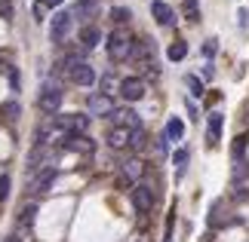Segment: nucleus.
I'll return each mask as SVG.
<instances>
[{"label": "nucleus", "mask_w": 249, "mask_h": 242, "mask_svg": "<svg viewBox=\"0 0 249 242\" xmlns=\"http://www.w3.org/2000/svg\"><path fill=\"white\" fill-rule=\"evenodd\" d=\"M132 49H136V40L126 28H114L108 34V59L111 62H126L132 59Z\"/></svg>", "instance_id": "1"}, {"label": "nucleus", "mask_w": 249, "mask_h": 242, "mask_svg": "<svg viewBox=\"0 0 249 242\" xmlns=\"http://www.w3.org/2000/svg\"><path fill=\"white\" fill-rule=\"evenodd\" d=\"M62 98H65V92H62V86L50 80V83H43L40 86V95H37V108H40L43 113H55L62 108Z\"/></svg>", "instance_id": "2"}, {"label": "nucleus", "mask_w": 249, "mask_h": 242, "mask_svg": "<svg viewBox=\"0 0 249 242\" xmlns=\"http://www.w3.org/2000/svg\"><path fill=\"white\" fill-rule=\"evenodd\" d=\"M53 123L62 135H86L89 129V117L83 113H62V117H53Z\"/></svg>", "instance_id": "3"}, {"label": "nucleus", "mask_w": 249, "mask_h": 242, "mask_svg": "<svg viewBox=\"0 0 249 242\" xmlns=\"http://www.w3.org/2000/svg\"><path fill=\"white\" fill-rule=\"evenodd\" d=\"M55 178H59V172H55V166L53 169H40V172H34L31 175V181H28V193H50L53 190V184H55Z\"/></svg>", "instance_id": "4"}, {"label": "nucleus", "mask_w": 249, "mask_h": 242, "mask_svg": "<svg viewBox=\"0 0 249 242\" xmlns=\"http://www.w3.org/2000/svg\"><path fill=\"white\" fill-rule=\"evenodd\" d=\"M86 111H89V117H111L117 108H114V98H111V95L92 92L89 98H86Z\"/></svg>", "instance_id": "5"}, {"label": "nucleus", "mask_w": 249, "mask_h": 242, "mask_svg": "<svg viewBox=\"0 0 249 242\" xmlns=\"http://www.w3.org/2000/svg\"><path fill=\"white\" fill-rule=\"evenodd\" d=\"M117 92H120L123 101H142L145 98V80L142 77H123Z\"/></svg>", "instance_id": "6"}, {"label": "nucleus", "mask_w": 249, "mask_h": 242, "mask_svg": "<svg viewBox=\"0 0 249 242\" xmlns=\"http://www.w3.org/2000/svg\"><path fill=\"white\" fill-rule=\"evenodd\" d=\"M71 28H74L71 13H55V16H53V25H50L53 43H65V40H68V34H71Z\"/></svg>", "instance_id": "7"}, {"label": "nucleus", "mask_w": 249, "mask_h": 242, "mask_svg": "<svg viewBox=\"0 0 249 242\" xmlns=\"http://www.w3.org/2000/svg\"><path fill=\"white\" fill-rule=\"evenodd\" d=\"M142 175H145V162H142L139 157H129L120 166V181L123 184H132V187H136V184L142 181Z\"/></svg>", "instance_id": "8"}, {"label": "nucleus", "mask_w": 249, "mask_h": 242, "mask_svg": "<svg viewBox=\"0 0 249 242\" xmlns=\"http://www.w3.org/2000/svg\"><path fill=\"white\" fill-rule=\"evenodd\" d=\"M132 206H136L142 215H148V211L154 209V190H151L148 184H136V187H132Z\"/></svg>", "instance_id": "9"}, {"label": "nucleus", "mask_w": 249, "mask_h": 242, "mask_svg": "<svg viewBox=\"0 0 249 242\" xmlns=\"http://www.w3.org/2000/svg\"><path fill=\"white\" fill-rule=\"evenodd\" d=\"M62 150H74V153H92L95 141L86 135H62Z\"/></svg>", "instance_id": "10"}, {"label": "nucleus", "mask_w": 249, "mask_h": 242, "mask_svg": "<svg viewBox=\"0 0 249 242\" xmlns=\"http://www.w3.org/2000/svg\"><path fill=\"white\" fill-rule=\"evenodd\" d=\"M68 13H71L74 22H89V18L99 13V0H77V3L68 9Z\"/></svg>", "instance_id": "11"}, {"label": "nucleus", "mask_w": 249, "mask_h": 242, "mask_svg": "<svg viewBox=\"0 0 249 242\" xmlns=\"http://www.w3.org/2000/svg\"><path fill=\"white\" fill-rule=\"evenodd\" d=\"M68 80H71V83H77V86H92V83H95V71H92V65H86V62L74 65V67H71V74H68Z\"/></svg>", "instance_id": "12"}, {"label": "nucleus", "mask_w": 249, "mask_h": 242, "mask_svg": "<svg viewBox=\"0 0 249 242\" xmlns=\"http://www.w3.org/2000/svg\"><path fill=\"white\" fill-rule=\"evenodd\" d=\"M151 13H154L157 25H163V28L176 25V9H172L169 3H163V0H154V3H151Z\"/></svg>", "instance_id": "13"}, {"label": "nucleus", "mask_w": 249, "mask_h": 242, "mask_svg": "<svg viewBox=\"0 0 249 242\" xmlns=\"http://www.w3.org/2000/svg\"><path fill=\"white\" fill-rule=\"evenodd\" d=\"M114 117V126H123V129H142V123H139V113L136 111H129V108H120V111H114L111 113Z\"/></svg>", "instance_id": "14"}, {"label": "nucleus", "mask_w": 249, "mask_h": 242, "mask_svg": "<svg viewBox=\"0 0 249 242\" xmlns=\"http://www.w3.org/2000/svg\"><path fill=\"white\" fill-rule=\"evenodd\" d=\"M129 129H123V126H114V129L108 132V147L111 150H123V147H129Z\"/></svg>", "instance_id": "15"}, {"label": "nucleus", "mask_w": 249, "mask_h": 242, "mask_svg": "<svg viewBox=\"0 0 249 242\" xmlns=\"http://www.w3.org/2000/svg\"><path fill=\"white\" fill-rule=\"evenodd\" d=\"M99 40H102V31L95 25H86L83 31H80V46H83V49H95Z\"/></svg>", "instance_id": "16"}, {"label": "nucleus", "mask_w": 249, "mask_h": 242, "mask_svg": "<svg viewBox=\"0 0 249 242\" xmlns=\"http://www.w3.org/2000/svg\"><path fill=\"white\" fill-rule=\"evenodd\" d=\"M218 135H222V113L213 111V113H209V132H206L209 147H215V144H218Z\"/></svg>", "instance_id": "17"}, {"label": "nucleus", "mask_w": 249, "mask_h": 242, "mask_svg": "<svg viewBox=\"0 0 249 242\" xmlns=\"http://www.w3.org/2000/svg\"><path fill=\"white\" fill-rule=\"evenodd\" d=\"M34 215H37V202H28V206L22 209V215H18V227L31 230L34 227Z\"/></svg>", "instance_id": "18"}, {"label": "nucleus", "mask_w": 249, "mask_h": 242, "mask_svg": "<svg viewBox=\"0 0 249 242\" xmlns=\"http://www.w3.org/2000/svg\"><path fill=\"white\" fill-rule=\"evenodd\" d=\"M185 55H188V43H185V40L169 43V49H166V59H169V62H181Z\"/></svg>", "instance_id": "19"}, {"label": "nucleus", "mask_w": 249, "mask_h": 242, "mask_svg": "<svg viewBox=\"0 0 249 242\" xmlns=\"http://www.w3.org/2000/svg\"><path fill=\"white\" fill-rule=\"evenodd\" d=\"M181 135H185V123H181L178 117H172V120L166 123V138H169V141H181Z\"/></svg>", "instance_id": "20"}, {"label": "nucleus", "mask_w": 249, "mask_h": 242, "mask_svg": "<svg viewBox=\"0 0 249 242\" xmlns=\"http://www.w3.org/2000/svg\"><path fill=\"white\" fill-rule=\"evenodd\" d=\"M129 18H132V13H129L126 6H114V9H111V22L117 25V28H123V25L129 22Z\"/></svg>", "instance_id": "21"}, {"label": "nucleus", "mask_w": 249, "mask_h": 242, "mask_svg": "<svg viewBox=\"0 0 249 242\" xmlns=\"http://www.w3.org/2000/svg\"><path fill=\"white\" fill-rule=\"evenodd\" d=\"M181 13H185V18H188V22H200V6H197V0H185Z\"/></svg>", "instance_id": "22"}, {"label": "nucleus", "mask_w": 249, "mask_h": 242, "mask_svg": "<svg viewBox=\"0 0 249 242\" xmlns=\"http://www.w3.org/2000/svg\"><path fill=\"white\" fill-rule=\"evenodd\" d=\"M145 129H132V135H129V147L132 150H142V147H145Z\"/></svg>", "instance_id": "23"}, {"label": "nucleus", "mask_w": 249, "mask_h": 242, "mask_svg": "<svg viewBox=\"0 0 249 242\" xmlns=\"http://www.w3.org/2000/svg\"><path fill=\"white\" fill-rule=\"evenodd\" d=\"M0 113H3L6 120H18V113H22V108H18V101H6L3 108H0Z\"/></svg>", "instance_id": "24"}, {"label": "nucleus", "mask_w": 249, "mask_h": 242, "mask_svg": "<svg viewBox=\"0 0 249 242\" xmlns=\"http://www.w3.org/2000/svg\"><path fill=\"white\" fill-rule=\"evenodd\" d=\"M172 162H176V175H181V172H185V166H188V150L178 147L176 157H172Z\"/></svg>", "instance_id": "25"}, {"label": "nucleus", "mask_w": 249, "mask_h": 242, "mask_svg": "<svg viewBox=\"0 0 249 242\" xmlns=\"http://www.w3.org/2000/svg\"><path fill=\"white\" fill-rule=\"evenodd\" d=\"M114 86L120 89V83L114 80V74H105V77H102V92H105V95H111V92H114Z\"/></svg>", "instance_id": "26"}, {"label": "nucleus", "mask_w": 249, "mask_h": 242, "mask_svg": "<svg viewBox=\"0 0 249 242\" xmlns=\"http://www.w3.org/2000/svg\"><path fill=\"white\" fill-rule=\"evenodd\" d=\"M243 153H246V138L240 135V138L234 141V162H243Z\"/></svg>", "instance_id": "27"}, {"label": "nucleus", "mask_w": 249, "mask_h": 242, "mask_svg": "<svg viewBox=\"0 0 249 242\" xmlns=\"http://www.w3.org/2000/svg\"><path fill=\"white\" fill-rule=\"evenodd\" d=\"M9 71H13V55L6 49H0V74H9Z\"/></svg>", "instance_id": "28"}, {"label": "nucleus", "mask_w": 249, "mask_h": 242, "mask_svg": "<svg viewBox=\"0 0 249 242\" xmlns=\"http://www.w3.org/2000/svg\"><path fill=\"white\" fill-rule=\"evenodd\" d=\"M185 83H188V89H191V95H203V83H200L197 77H185Z\"/></svg>", "instance_id": "29"}, {"label": "nucleus", "mask_w": 249, "mask_h": 242, "mask_svg": "<svg viewBox=\"0 0 249 242\" xmlns=\"http://www.w3.org/2000/svg\"><path fill=\"white\" fill-rule=\"evenodd\" d=\"M9 193V175H0V199H6Z\"/></svg>", "instance_id": "30"}, {"label": "nucleus", "mask_w": 249, "mask_h": 242, "mask_svg": "<svg viewBox=\"0 0 249 242\" xmlns=\"http://www.w3.org/2000/svg\"><path fill=\"white\" fill-rule=\"evenodd\" d=\"M43 16H46V6L40 3V0H37V3H34V18H37V22H40Z\"/></svg>", "instance_id": "31"}, {"label": "nucleus", "mask_w": 249, "mask_h": 242, "mask_svg": "<svg viewBox=\"0 0 249 242\" xmlns=\"http://www.w3.org/2000/svg\"><path fill=\"white\" fill-rule=\"evenodd\" d=\"M215 43H218V40H206V46H203V52H206V55H215V49H218Z\"/></svg>", "instance_id": "32"}, {"label": "nucleus", "mask_w": 249, "mask_h": 242, "mask_svg": "<svg viewBox=\"0 0 249 242\" xmlns=\"http://www.w3.org/2000/svg\"><path fill=\"white\" fill-rule=\"evenodd\" d=\"M240 28H243V31L249 28V13H246V9H240Z\"/></svg>", "instance_id": "33"}, {"label": "nucleus", "mask_w": 249, "mask_h": 242, "mask_svg": "<svg viewBox=\"0 0 249 242\" xmlns=\"http://www.w3.org/2000/svg\"><path fill=\"white\" fill-rule=\"evenodd\" d=\"M0 16L9 18V0H0Z\"/></svg>", "instance_id": "34"}, {"label": "nucleus", "mask_w": 249, "mask_h": 242, "mask_svg": "<svg viewBox=\"0 0 249 242\" xmlns=\"http://www.w3.org/2000/svg\"><path fill=\"white\" fill-rule=\"evenodd\" d=\"M40 3H43L46 9H50V6H62V3H65V0H40Z\"/></svg>", "instance_id": "35"}, {"label": "nucleus", "mask_w": 249, "mask_h": 242, "mask_svg": "<svg viewBox=\"0 0 249 242\" xmlns=\"http://www.w3.org/2000/svg\"><path fill=\"white\" fill-rule=\"evenodd\" d=\"M246 120H249V108H246Z\"/></svg>", "instance_id": "36"}]
</instances>
